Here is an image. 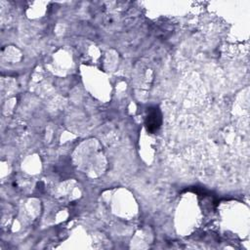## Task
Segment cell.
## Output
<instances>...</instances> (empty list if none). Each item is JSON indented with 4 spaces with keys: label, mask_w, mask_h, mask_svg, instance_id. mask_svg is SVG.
Returning a JSON list of instances; mask_svg holds the SVG:
<instances>
[{
    "label": "cell",
    "mask_w": 250,
    "mask_h": 250,
    "mask_svg": "<svg viewBox=\"0 0 250 250\" xmlns=\"http://www.w3.org/2000/svg\"><path fill=\"white\" fill-rule=\"evenodd\" d=\"M161 122H162V117H161L160 110L157 107H150L147 111L146 121H145L146 130L150 133H154L160 127Z\"/></svg>",
    "instance_id": "cell-1"
}]
</instances>
